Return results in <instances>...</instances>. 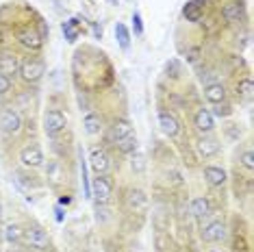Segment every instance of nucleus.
<instances>
[{
	"label": "nucleus",
	"mask_w": 254,
	"mask_h": 252,
	"mask_svg": "<svg viewBox=\"0 0 254 252\" xmlns=\"http://www.w3.org/2000/svg\"><path fill=\"white\" fill-rule=\"evenodd\" d=\"M46 65L42 59H35V57H26L24 61H20V76L24 78L26 83H37L39 78L44 76Z\"/></svg>",
	"instance_id": "1"
},
{
	"label": "nucleus",
	"mask_w": 254,
	"mask_h": 252,
	"mask_svg": "<svg viewBox=\"0 0 254 252\" xmlns=\"http://www.w3.org/2000/svg\"><path fill=\"white\" fill-rule=\"evenodd\" d=\"M65 126H67V120H65V116H63V111H59V109H50V111H46L44 130H46L48 137H57Z\"/></svg>",
	"instance_id": "2"
},
{
	"label": "nucleus",
	"mask_w": 254,
	"mask_h": 252,
	"mask_svg": "<svg viewBox=\"0 0 254 252\" xmlns=\"http://www.w3.org/2000/svg\"><path fill=\"white\" fill-rule=\"evenodd\" d=\"M0 130L7 135H15L22 130V116L15 109H2L0 111Z\"/></svg>",
	"instance_id": "3"
},
{
	"label": "nucleus",
	"mask_w": 254,
	"mask_h": 252,
	"mask_svg": "<svg viewBox=\"0 0 254 252\" xmlns=\"http://www.w3.org/2000/svg\"><path fill=\"white\" fill-rule=\"evenodd\" d=\"M89 189H91V196L96 198V202L105 204L109 200V196H111V191H113V185H111V181H109L105 174H98L94 179V183L89 185Z\"/></svg>",
	"instance_id": "4"
},
{
	"label": "nucleus",
	"mask_w": 254,
	"mask_h": 252,
	"mask_svg": "<svg viewBox=\"0 0 254 252\" xmlns=\"http://www.w3.org/2000/svg\"><path fill=\"white\" fill-rule=\"evenodd\" d=\"M20 161L24 168H42L44 165V152L42 148H39L37 144H28L22 148L20 152Z\"/></svg>",
	"instance_id": "5"
},
{
	"label": "nucleus",
	"mask_w": 254,
	"mask_h": 252,
	"mask_svg": "<svg viewBox=\"0 0 254 252\" xmlns=\"http://www.w3.org/2000/svg\"><path fill=\"white\" fill-rule=\"evenodd\" d=\"M24 239L31 248H37V250H46L50 246V237L42 226H31L28 231H24Z\"/></svg>",
	"instance_id": "6"
},
{
	"label": "nucleus",
	"mask_w": 254,
	"mask_h": 252,
	"mask_svg": "<svg viewBox=\"0 0 254 252\" xmlns=\"http://www.w3.org/2000/svg\"><path fill=\"white\" fill-rule=\"evenodd\" d=\"M89 165L96 174H107L111 170V159H109V154L102 148H94L89 154Z\"/></svg>",
	"instance_id": "7"
},
{
	"label": "nucleus",
	"mask_w": 254,
	"mask_h": 252,
	"mask_svg": "<svg viewBox=\"0 0 254 252\" xmlns=\"http://www.w3.org/2000/svg\"><path fill=\"white\" fill-rule=\"evenodd\" d=\"M159 126L167 137H176L181 133V124L174 118V113H170V111H159Z\"/></svg>",
	"instance_id": "8"
},
{
	"label": "nucleus",
	"mask_w": 254,
	"mask_h": 252,
	"mask_svg": "<svg viewBox=\"0 0 254 252\" xmlns=\"http://www.w3.org/2000/svg\"><path fill=\"white\" fill-rule=\"evenodd\" d=\"M224 237H226V226H224V222H211V224H206L202 228V239L209 244L222 242Z\"/></svg>",
	"instance_id": "9"
},
{
	"label": "nucleus",
	"mask_w": 254,
	"mask_h": 252,
	"mask_svg": "<svg viewBox=\"0 0 254 252\" xmlns=\"http://www.w3.org/2000/svg\"><path fill=\"white\" fill-rule=\"evenodd\" d=\"M126 207H128L130 211H135V213L146 211L148 196L141 191V189H128V193H126Z\"/></svg>",
	"instance_id": "10"
},
{
	"label": "nucleus",
	"mask_w": 254,
	"mask_h": 252,
	"mask_svg": "<svg viewBox=\"0 0 254 252\" xmlns=\"http://www.w3.org/2000/svg\"><path fill=\"white\" fill-rule=\"evenodd\" d=\"M20 44L24 46V48L33 50V53H37V50H42V46H44V37L39 35L37 31H33V28H24V31L20 33Z\"/></svg>",
	"instance_id": "11"
},
{
	"label": "nucleus",
	"mask_w": 254,
	"mask_h": 252,
	"mask_svg": "<svg viewBox=\"0 0 254 252\" xmlns=\"http://www.w3.org/2000/svg\"><path fill=\"white\" fill-rule=\"evenodd\" d=\"M130 135H132V126H130L128 120H115L113 126H111V141L113 144H118V141H122Z\"/></svg>",
	"instance_id": "12"
},
{
	"label": "nucleus",
	"mask_w": 254,
	"mask_h": 252,
	"mask_svg": "<svg viewBox=\"0 0 254 252\" xmlns=\"http://www.w3.org/2000/svg\"><path fill=\"white\" fill-rule=\"evenodd\" d=\"M193 122H195V128H198L200 133H211V130L215 128V120H213V116L209 113V109H198Z\"/></svg>",
	"instance_id": "13"
},
{
	"label": "nucleus",
	"mask_w": 254,
	"mask_h": 252,
	"mask_svg": "<svg viewBox=\"0 0 254 252\" xmlns=\"http://www.w3.org/2000/svg\"><path fill=\"white\" fill-rule=\"evenodd\" d=\"M222 15H224V20H226V22H241L246 18L244 2H228L226 7H224Z\"/></svg>",
	"instance_id": "14"
},
{
	"label": "nucleus",
	"mask_w": 254,
	"mask_h": 252,
	"mask_svg": "<svg viewBox=\"0 0 254 252\" xmlns=\"http://www.w3.org/2000/svg\"><path fill=\"white\" fill-rule=\"evenodd\" d=\"M204 98L211 102V105H219V102L226 100V89H224L222 83H211L204 87Z\"/></svg>",
	"instance_id": "15"
},
{
	"label": "nucleus",
	"mask_w": 254,
	"mask_h": 252,
	"mask_svg": "<svg viewBox=\"0 0 254 252\" xmlns=\"http://www.w3.org/2000/svg\"><path fill=\"white\" fill-rule=\"evenodd\" d=\"M204 179L213 187H222L224 183H226V172H224L222 168H217V165H206L204 168Z\"/></svg>",
	"instance_id": "16"
},
{
	"label": "nucleus",
	"mask_w": 254,
	"mask_h": 252,
	"mask_svg": "<svg viewBox=\"0 0 254 252\" xmlns=\"http://www.w3.org/2000/svg\"><path fill=\"white\" fill-rule=\"evenodd\" d=\"M0 72L2 74H15L20 72V59L11 53L0 55Z\"/></svg>",
	"instance_id": "17"
},
{
	"label": "nucleus",
	"mask_w": 254,
	"mask_h": 252,
	"mask_svg": "<svg viewBox=\"0 0 254 252\" xmlns=\"http://www.w3.org/2000/svg\"><path fill=\"white\" fill-rule=\"evenodd\" d=\"M198 152L202 154V157H213V154L219 152V144L213 137H200L198 139Z\"/></svg>",
	"instance_id": "18"
},
{
	"label": "nucleus",
	"mask_w": 254,
	"mask_h": 252,
	"mask_svg": "<svg viewBox=\"0 0 254 252\" xmlns=\"http://www.w3.org/2000/svg\"><path fill=\"white\" fill-rule=\"evenodd\" d=\"M83 126H85V133H87V135H98V133H100V128H102V120H100L98 113L89 111L87 116L83 118Z\"/></svg>",
	"instance_id": "19"
},
{
	"label": "nucleus",
	"mask_w": 254,
	"mask_h": 252,
	"mask_svg": "<svg viewBox=\"0 0 254 252\" xmlns=\"http://www.w3.org/2000/svg\"><path fill=\"white\" fill-rule=\"evenodd\" d=\"M191 213L193 217H198V220H204V217H209L211 215V202L206 198H195L193 202H191Z\"/></svg>",
	"instance_id": "20"
},
{
	"label": "nucleus",
	"mask_w": 254,
	"mask_h": 252,
	"mask_svg": "<svg viewBox=\"0 0 254 252\" xmlns=\"http://www.w3.org/2000/svg\"><path fill=\"white\" fill-rule=\"evenodd\" d=\"M63 35L70 44H74L78 39V20H70V22H63Z\"/></svg>",
	"instance_id": "21"
},
{
	"label": "nucleus",
	"mask_w": 254,
	"mask_h": 252,
	"mask_svg": "<svg viewBox=\"0 0 254 252\" xmlns=\"http://www.w3.org/2000/svg\"><path fill=\"white\" fill-rule=\"evenodd\" d=\"M115 37H118V42L120 46H122L124 50H128V46H130V35H128V28H126L124 24H115Z\"/></svg>",
	"instance_id": "22"
},
{
	"label": "nucleus",
	"mask_w": 254,
	"mask_h": 252,
	"mask_svg": "<svg viewBox=\"0 0 254 252\" xmlns=\"http://www.w3.org/2000/svg\"><path fill=\"white\" fill-rule=\"evenodd\" d=\"M48 181L53 183V185H59V183L63 181V172H61L59 161H50L48 163Z\"/></svg>",
	"instance_id": "23"
},
{
	"label": "nucleus",
	"mask_w": 254,
	"mask_h": 252,
	"mask_svg": "<svg viewBox=\"0 0 254 252\" xmlns=\"http://www.w3.org/2000/svg\"><path fill=\"white\" fill-rule=\"evenodd\" d=\"M22 235H24V231L18 226V224H9L7 228H4V239H7L9 244H15L22 239Z\"/></svg>",
	"instance_id": "24"
},
{
	"label": "nucleus",
	"mask_w": 254,
	"mask_h": 252,
	"mask_svg": "<svg viewBox=\"0 0 254 252\" xmlns=\"http://www.w3.org/2000/svg\"><path fill=\"white\" fill-rule=\"evenodd\" d=\"M183 15L187 18V22H198L200 20V7L195 2H187L183 7Z\"/></svg>",
	"instance_id": "25"
},
{
	"label": "nucleus",
	"mask_w": 254,
	"mask_h": 252,
	"mask_svg": "<svg viewBox=\"0 0 254 252\" xmlns=\"http://www.w3.org/2000/svg\"><path fill=\"white\" fill-rule=\"evenodd\" d=\"M115 146H118L122 152L130 154V152H135V150H137V137H135V135H130V137H126V139L118 141V144H115Z\"/></svg>",
	"instance_id": "26"
},
{
	"label": "nucleus",
	"mask_w": 254,
	"mask_h": 252,
	"mask_svg": "<svg viewBox=\"0 0 254 252\" xmlns=\"http://www.w3.org/2000/svg\"><path fill=\"white\" fill-rule=\"evenodd\" d=\"M252 91H254L252 78H244V81H239V94L244 96V98L250 100V98H252Z\"/></svg>",
	"instance_id": "27"
},
{
	"label": "nucleus",
	"mask_w": 254,
	"mask_h": 252,
	"mask_svg": "<svg viewBox=\"0 0 254 252\" xmlns=\"http://www.w3.org/2000/svg\"><path fill=\"white\" fill-rule=\"evenodd\" d=\"M211 116H215V118H228L230 113H233V109H230L228 105H224V102H219V105L213 107V111H209Z\"/></svg>",
	"instance_id": "28"
},
{
	"label": "nucleus",
	"mask_w": 254,
	"mask_h": 252,
	"mask_svg": "<svg viewBox=\"0 0 254 252\" xmlns=\"http://www.w3.org/2000/svg\"><path fill=\"white\" fill-rule=\"evenodd\" d=\"M132 28H135V35H137V37L143 35V22H141L139 11H135V13H132Z\"/></svg>",
	"instance_id": "29"
},
{
	"label": "nucleus",
	"mask_w": 254,
	"mask_h": 252,
	"mask_svg": "<svg viewBox=\"0 0 254 252\" xmlns=\"http://www.w3.org/2000/svg\"><path fill=\"white\" fill-rule=\"evenodd\" d=\"M167 76H181V63H178L176 59H172L170 63H167Z\"/></svg>",
	"instance_id": "30"
},
{
	"label": "nucleus",
	"mask_w": 254,
	"mask_h": 252,
	"mask_svg": "<svg viewBox=\"0 0 254 252\" xmlns=\"http://www.w3.org/2000/svg\"><path fill=\"white\" fill-rule=\"evenodd\" d=\"M241 165L248 170H252L254 168V157H252V150H244L241 152Z\"/></svg>",
	"instance_id": "31"
},
{
	"label": "nucleus",
	"mask_w": 254,
	"mask_h": 252,
	"mask_svg": "<svg viewBox=\"0 0 254 252\" xmlns=\"http://www.w3.org/2000/svg\"><path fill=\"white\" fill-rule=\"evenodd\" d=\"M130 165H132V170H135V172H141V170H143V157H141L139 152L132 154V161H130Z\"/></svg>",
	"instance_id": "32"
},
{
	"label": "nucleus",
	"mask_w": 254,
	"mask_h": 252,
	"mask_svg": "<svg viewBox=\"0 0 254 252\" xmlns=\"http://www.w3.org/2000/svg\"><path fill=\"white\" fill-rule=\"evenodd\" d=\"M9 89H11V81H9V76H7V74L0 72V94H7Z\"/></svg>",
	"instance_id": "33"
},
{
	"label": "nucleus",
	"mask_w": 254,
	"mask_h": 252,
	"mask_svg": "<svg viewBox=\"0 0 254 252\" xmlns=\"http://www.w3.org/2000/svg\"><path fill=\"white\" fill-rule=\"evenodd\" d=\"M96 211H98V215H96V217H98V222H105V220H107V213H109V211H107L105 207H102V204H100V202H98V207H96Z\"/></svg>",
	"instance_id": "34"
},
{
	"label": "nucleus",
	"mask_w": 254,
	"mask_h": 252,
	"mask_svg": "<svg viewBox=\"0 0 254 252\" xmlns=\"http://www.w3.org/2000/svg\"><path fill=\"white\" fill-rule=\"evenodd\" d=\"M2 215H4L2 213V202H0V222H2Z\"/></svg>",
	"instance_id": "35"
},
{
	"label": "nucleus",
	"mask_w": 254,
	"mask_h": 252,
	"mask_svg": "<svg viewBox=\"0 0 254 252\" xmlns=\"http://www.w3.org/2000/svg\"><path fill=\"white\" fill-rule=\"evenodd\" d=\"M0 42H2V33H0Z\"/></svg>",
	"instance_id": "36"
},
{
	"label": "nucleus",
	"mask_w": 254,
	"mask_h": 252,
	"mask_svg": "<svg viewBox=\"0 0 254 252\" xmlns=\"http://www.w3.org/2000/svg\"><path fill=\"white\" fill-rule=\"evenodd\" d=\"M211 252H215V250H211Z\"/></svg>",
	"instance_id": "37"
}]
</instances>
